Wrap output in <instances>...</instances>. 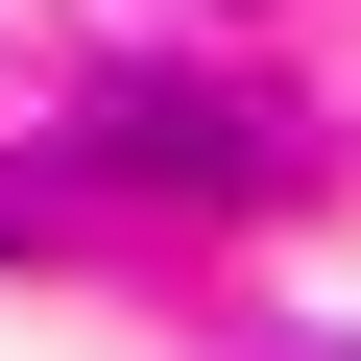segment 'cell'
<instances>
[{"label":"cell","instance_id":"6da1fadb","mask_svg":"<svg viewBox=\"0 0 361 361\" xmlns=\"http://www.w3.org/2000/svg\"><path fill=\"white\" fill-rule=\"evenodd\" d=\"M121 145H145V169H217V217H241L265 169H289V121H241V97H145Z\"/></svg>","mask_w":361,"mask_h":361}]
</instances>
